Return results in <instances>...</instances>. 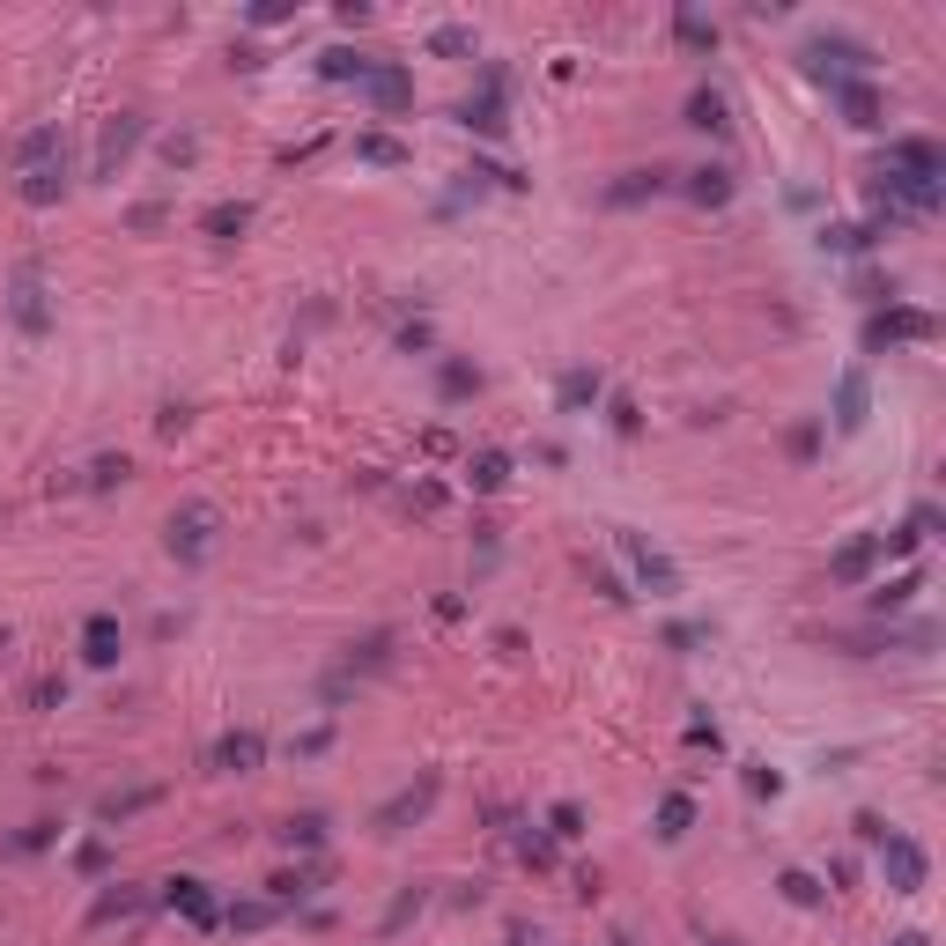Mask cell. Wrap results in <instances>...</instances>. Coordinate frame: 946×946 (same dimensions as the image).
<instances>
[{
	"mask_svg": "<svg viewBox=\"0 0 946 946\" xmlns=\"http://www.w3.org/2000/svg\"><path fill=\"white\" fill-rule=\"evenodd\" d=\"M562 414H584V407H592L599 400V370H562Z\"/></svg>",
	"mask_w": 946,
	"mask_h": 946,
	"instance_id": "22",
	"label": "cell"
},
{
	"mask_svg": "<svg viewBox=\"0 0 946 946\" xmlns=\"http://www.w3.org/2000/svg\"><path fill=\"white\" fill-rule=\"evenodd\" d=\"M459 126H466V134H481V141H503V82H496V74H488V89H481V97H466L459 104Z\"/></svg>",
	"mask_w": 946,
	"mask_h": 946,
	"instance_id": "9",
	"label": "cell"
},
{
	"mask_svg": "<svg viewBox=\"0 0 946 946\" xmlns=\"http://www.w3.org/2000/svg\"><path fill=\"white\" fill-rule=\"evenodd\" d=\"M193 156H200L193 134H170V141H163V163H193Z\"/></svg>",
	"mask_w": 946,
	"mask_h": 946,
	"instance_id": "40",
	"label": "cell"
},
{
	"mask_svg": "<svg viewBox=\"0 0 946 946\" xmlns=\"http://www.w3.org/2000/svg\"><path fill=\"white\" fill-rule=\"evenodd\" d=\"M281 843H296V850H318V843H326V813H304V821H289V828H281Z\"/></svg>",
	"mask_w": 946,
	"mask_h": 946,
	"instance_id": "30",
	"label": "cell"
},
{
	"mask_svg": "<svg viewBox=\"0 0 946 946\" xmlns=\"http://www.w3.org/2000/svg\"><path fill=\"white\" fill-rule=\"evenodd\" d=\"M259 762H267V732L244 725V732H222V740H215V769H237V777H252Z\"/></svg>",
	"mask_w": 946,
	"mask_h": 946,
	"instance_id": "12",
	"label": "cell"
},
{
	"mask_svg": "<svg viewBox=\"0 0 946 946\" xmlns=\"http://www.w3.org/2000/svg\"><path fill=\"white\" fill-rule=\"evenodd\" d=\"M887 170H902V178H932V185H946V148L939 141H895L887 148Z\"/></svg>",
	"mask_w": 946,
	"mask_h": 946,
	"instance_id": "8",
	"label": "cell"
},
{
	"mask_svg": "<svg viewBox=\"0 0 946 946\" xmlns=\"http://www.w3.org/2000/svg\"><path fill=\"white\" fill-rule=\"evenodd\" d=\"M806 67L828 74V82H850V67H873V52L858 37H806Z\"/></svg>",
	"mask_w": 946,
	"mask_h": 946,
	"instance_id": "6",
	"label": "cell"
},
{
	"mask_svg": "<svg viewBox=\"0 0 946 946\" xmlns=\"http://www.w3.org/2000/svg\"><path fill=\"white\" fill-rule=\"evenodd\" d=\"M688 821H695V806H688V799L673 791V799L658 806V836H688Z\"/></svg>",
	"mask_w": 946,
	"mask_h": 946,
	"instance_id": "33",
	"label": "cell"
},
{
	"mask_svg": "<svg viewBox=\"0 0 946 946\" xmlns=\"http://www.w3.org/2000/svg\"><path fill=\"white\" fill-rule=\"evenodd\" d=\"M274 910H267V902H244V910H230V924H237V932H259V924H267Z\"/></svg>",
	"mask_w": 946,
	"mask_h": 946,
	"instance_id": "39",
	"label": "cell"
},
{
	"mask_svg": "<svg viewBox=\"0 0 946 946\" xmlns=\"http://www.w3.org/2000/svg\"><path fill=\"white\" fill-rule=\"evenodd\" d=\"M244 222H252V207H244V200H222V207H207V215H200V230L215 237V244H237Z\"/></svg>",
	"mask_w": 946,
	"mask_h": 946,
	"instance_id": "17",
	"label": "cell"
},
{
	"mask_svg": "<svg viewBox=\"0 0 946 946\" xmlns=\"http://www.w3.org/2000/svg\"><path fill=\"white\" fill-rule=\"evenodd\" d=\"M621 555H629V570H636V584H643L651 599H673V592H680V570H673V562L658 555L643 533H621Z\"/></svg>",
	"mask_w": 946,
	"mask_h": 946,
	"instance_id": "4",
	"label": "cell"
},
{
	"mask_svg": "<svg viewBox=\"0 0 946 946\" xmlns=\"http://www.w3.org/2000/svg\"><path fill=\"white\" fill-rule=\"evenodd\" d=\"M777 887H784V902H799V910H813V902H821V880H813V873H799V865H791V873H784Z\"/></svg>",
	"mask_w": 946,
	"mask_h": 946,
	"instance_id": "32",
	"label": "cell"
},
{
	"mask_svg": "<svg viewBox=\"0 0 946 946\" xmlns=\"http://www.w3.org/2000/svg\"><path fill=\"white\" fill-rule=\"evenodd\" d=\"M836 89V104H843V119L858 126V134H873V126L887 119V104H880V89L873 82H828Z\"/></svg>",
	"mask_w": 946,
	"mask_h": 946,
	"instance_id": "13",
	"label": "cell"
},
{
	"mask_svg": "<svg viewBox=\"0 0 946 946\" xmlns=\"http://www.w3.org/2000/svg\"><path fill=\"white\" fill-rule=\"evenodd\" d=\"M60 156H67L60 126H37V134L15 141V170H23V178H30V170H45V163H60Z\"/></svg>",
	"mask_w": 946,
	"mask_h": 946,
	"instance_id": "16",
	"label": "cell"
},
{
	"mask_svg": "<svg viewBox=\"0 0 946 946\" xmlns=\"http://www.w3.org/2000/svg\"><path fill=\"white\" fill-rule=\"evenodd\" d=\"M74 865H82V873H104V865H111V843H104V836H89L82 850H74Z\"/></svg>",
	"mask_w": 946,
	"mask_h": 946,
	"instance_id": "36",
	"label": "cell"
},
{
	"mask_svg": "<svg viewBox=\"0 0 946 946\" xmlns=\"http://www.w3.org/2000/svg\"><path fill=\"white\" fill-rule=\"evenodd\" d=\"M850 828H858V843H880V836H887V821H880V813H858Z\"/></svg>",
	"mask_w": 946,
	"mask_h": 946,
	"instance_id": "43",
	"label": "cell"
},
{
	"mask_svg": "<svg viewBox=\"0 0 946 946\" xmlns=\"http://www.w3.org/2000/svg\"><path fill=\"white\" fill-rule=\"evenodd\" d=\"M836 429H865V377L858 370L836 385Z\"/></svg>",
	"mask_w": 946,
	"mask_h": 946,
	"instance_id": "23",
	"label": "cell"
},
{
	"mask_svg": "<svg viewBox=\"0 0 946 946\" xmlns=\"http://www.w3.org/2000/svg\"><path fill=\"white\" fill-rule=\"evenodd\" d=\"M688 200H695V207H725V200H732V170H725V163H703V170L688 178Z\"/></svg>",
	"mask_w": 946,
	"mask_h": 946,
	"instance_id": "18",
	"label": "cell"
},
{
	"mask_svg": "<svg viewBox=\"0 0 946 946\" xmlns=\"http://www.w3.org/2000/svg\"><path fill=\"white\" fill-rule=\"evenodd\" d=\"M60 193H67V156H60V163H45V170H30V178H23V200H30V207H52Z\"/></svg>",
	"mask_w": 946,
	"mask_h": 946,
	"instance_id": "20",
	"label": "cell"
},
{
	"mask_svg": "<svg viewBox=\"0 0 946 946\" xmlns=\"http://www.w3.org/2000/svg\"><path fill=\"white\" fill-rule=\"evenodd\" d=\"M355 89H363L377 111H407V104H414V74H407V67H370Z\"/></svg>",
	"mask_w": 946,
	"mask_h": 946,
	"instance_id": "11",
	"label": "cell"
},
{
	"mask_svg": "<svg viewBox=\"0 0 946 946\" xmlns=\"http://www.w3.org/2000/svg\"><path fill=\"white\" fill-rule=\"evenodd\" d=\"M917 584H924L917 570H902L895 584H880V592H873V614H902V607H910V599H917Z\"/></svg>",
	"mask_w": 946,
	"mask_h": 946,
	"instance_id": "27",
	"label": "cell"
},
{
	"mask_svg": "<svg viewBox=\"0 0 946 946\" xmlns=\"http://www.w3.org/2000/svg\"><path fill=\"white\" fill-rule=\"evenodd\" d=\"M355 156H363V163H407V148L385 141V134H363V141H355Z\"/></svg>",
	"mask_w": 946,
	"mask_h": 946,
	"instance_id": "35",
	"label": "cell"
},
{
	"mask_svg": "<svg viewBox=\"0 0 946 946\" xmlns=\"http://www.w3.org/2000/svg\"><path fill=\"white\" fill-rule=\"evenodd\" d=\"M547 836H562V843H577V836H584V806H570V799H562L555 813H547Z\"/></svg>",
	"mask_w": 946,
	"mask_h": 946,
	"instance_id": "34",
	"label": "cell"
},
{
	"mask_svg": "<svg viewBox=\"0 0 946 946\" xmlns=\"http://www.w3.org/2000/svg\"><path fill=\"white\" fill-rule=\"evenodd\" d=\"M8 318H15V333H30V340H45V333H52V304H45V274H37V259H23V267H15Z\"/></svg>",
	"mask_w": 946,
	"mask_h": 946,
	"instance_id": "2",
	"label": "cell"
},
{
	"mask_svg": "<svg viewBox=\"0 0 946 946\" xmlns=\"http://www.w3.org/2000/svg\"><path fill=\"white\" fill-rule=\"evenodd\" d=\"M429 52H437V60H473V30H466V23L429 30Z\"/></svg>",
	"mask_w": 946,
	"mask_h": 946,
	"instance_id": "29",
	"label": "cell"
},
{
	"mask_svg": "<svg viewBox=\"0 0 946 946\" xmlns=\"http://www.w3.org/2000/svg\"><path fill=\"white\" fill-rule=\"evenodd\" d=\"M688 126H703V134H732L725 97H717V89H695V97H688Z\"/></svg>",
	"mask_w": 946,
	"mask_h": 946,
	"instance_id": "21",
	"label": "cell"
},
{
	"mask_svg": "<svg viewBox=\"0 0 946 946\" xmlns=\"http://www.w3.org/2000/svg\"><path fill=\"white\" fill-rule=\"evenodd\" d=\"M207 547H215V510L185 503L178 518H170V555H178V562H207Z\"/></svg>",
	"mask_w": 946,
	"mask_h": 946,
	"instance_id": "7",
	"label": "cell"
},
{
	"mask_svg": "<svg viewBox=\"0 0 946 946\" xmlns=\"http://www.w3.org/2000/svg\"><path fill=\"white\" fill-rule=\"evenodd\" d=\"M895 946H932V939H924V932H902V939H895Z\"/></svg>",
	"mask_w": 946,
	"mask_h": 946,
	"instance_id": "45",
	"label": "cell"
},
{
	"mask_svg": "<svg viewBox=\"0 0 946 946\" xmlns=\"http://www.w3.org/2000/svg\"><path fill=\"white\" fill-rule=\"evenodd\" d=\"M30 703H37V710H52V703H67V680H37V688H30Z\"/></svg>",
	"mask_w": 946,
	"mask_h": 946,
	"instance_id": "42",
	"label": "cell"
},
{
	"mask_svg": "<svg viewBox=\"0 0 946 946\" xmlns=\"http://www.w3.org/2000/svg\"><path fill=\"white\" fill-rule=\"evenodd\" d=\"M119 651H126L119 614H89L82 621V658H89V666H119Z\"/></svg>",
	"mask_w": 946,
	"mask_h": 946,
	"instance_id": "14",
	"label": "cell"
},
{
	"mask_svg": "<svg viewBox=\"0 0 946 946\" xmlns=\"http://www.w3.org/2000/svg\"><path fill=\"white\" fill-rule=\"evenodd\" d=\"M170 910H178V917H193L200 924V932H207V924H222V910H215V895H207V880H170Z\"/></svg>",
	"mask_w": 946,
	"mask_h": 946,
	"instance_id": "15",
	"label": "cell"
},
{
	"mask_svg": "<svg viewBox=\"0 0 946 946\" xmlns=\"http://www.w3.org/2000/svg\"><path fill=\"white\" fill-rule=\"evenodd\" d=\"M873 850H880V880H887V895H924V880H932V858H924V850L902 836V828H887Z\"/></svg>",
	"mask_w": 946,
	"mask_h": 946,
	"instance_id": "1",
	"label": "cell"
},
{
	"mask_svg": "<svg viewBox=\"0 0 946 946\" xmlns=\"http://www.w3.org/2000/svg\"><path fill=\"white\" fill-rule=\"evenodd\" d=\"M111 481H126V459H97L89 466V488H111Z\"/></svg>",
	"mask_w": 946,
	"mask_h": 946,
	"instance_id": "41",
	"label": "cell"
},
{
	"mask_svg": "<svg viewBox=\"0 0 946 946\" xmlns=\"http://www.w3.org/2000/svg\"><path fill=\"white\" fill-rule=\"evenodd\" d=\"M917 540H924V533H917V525H895V533H887V540H880V555H917Z\"/></svg>",
	"mask_w": 946,
	"mask_h": 946,
	"instance_id": "37",
	"label": "cell"
},
{
	"mask_svg": "<svg viewBox=\"0 0 946 946\" xmlns=\"http://www.w3.org/2000/svg\"><path fill=\"white\" fill-rule=\"evenodd\" d=\"M437 392L459 407V400H473V392H481V370H473V363H444V370H437Z\"/></svg>",
	"mask_w": 946,
	"mask_h": 946,
	"instance_id": "24",
	"label": "cell"
},
{
	"mask_svg": "<svg viewBox=\"0 0 946 946\" xmlns=\"http://www.w3.org/2000/svg\"><path fill=\"white\" fill-rule=\"evenodd\" d=\"M666 178H673V170H629V178H621L607 200H614V207H629V200H643V193H666Z\"/></svg>",
	"mask_w": 946,
	"mask_h": 946,
	"instance_id": "25",
	"label": "cell"
},
{
	"mask_svg": "<svg viewBox=\"0 0 946 946\" xmlns=\"http://www.w3.org/2000/svg\"><path fill=\"white\" fill-rule=\"evenodd\" d=\"M939 333V318L932 311H902V304H887L865 318V348H895V340H932Z\"/></svg>",
	"mask_w": 946,
	"mask_h": 946,
	"instance_id": "3",
	"label": "cell"
},
{
	"mask_svg": "<svg viewBox=\"0 0 946 946\" xmlns=\"http://www.w3.org/2000/svg\"><path fill=\"white\" fill-rule=\"evenodd\" d=\"M673 30H680V45H695V52H717V23H703V15H673Z\"/></svg>",
	"mask_w": 946,
	"mask_h": 946,
	"instance_id": "31",
	"label": "cell"
},
{
	"mask_svg": "<svg viewBox=\"0 0 946 946\" xmlns=\"http://www.w3.org/2000/svg\"><path fill=\"white\" fill-rule=\"evenodd\" d=\"M607 414H614V429H621V437H636V429H643V422H636V407H629V400H614Z\"/></svg>",
	"mask_w": 946,
	"mask_h": 946,
	"instance_id": "44",
	"label": "cell"
},
{
	"mask_svg": "<svg viewBox=\"0 0 946 946\" xmlns=\"http://www.w3.org/2000/svg\"><path fill=\"white\" fill-rule=\"evenodd\" d=\"M141 148V119L134 111H119V119H104V141H97V178H111L126 156Z\"/></svg>",
	"mask_w": 946,
	"mask_h": 946,
	"instance_id": "10",
	"label": "cell"
},
{
	"mask_svg": "<svg viewBox=\"0 0 946 946\" xmlns=\"http://www.w3.org/2000/svg\"><path fill=\"white\" fill-rule=\"evenodd\" d=\"M437 791H444V777H437V769H429V777H422V784H407V791H392V799H385V806H377V836H400V828H407V821H422V813H429V806H437Z\"/></svg>",
	"mask_w": 946,
	"mask_h": 946,
	"instance_id": "5",
	"label": "cell"
},
{
	"mask_svg": "<svg viewBox=\"0 0 946 946\" xmlns=\"http://www.w3.org/2000/svg\"><path fill=\"white\" fill-rule=\"evenodd\" d=\"M348 666H363V673H377V666H392V629H370L363 643L348 651Z\"/></svg>",
	"mask_w": 946,
	"mask_h": 946,
	"instance_id": "28",
	"label": "cell"
},
{
	"mask_svg": "<svg viewBox=\"0 0 946 946\" xmlns=\"http://www.w3.org/2000/svg\"><path fill=\"white\" fill-rule=\"evenodd\" d=\"M873 562H880V540H850L843 555L828 562V577H836V584H858L865 570H873Z\"/></svg>",
	"mask_w": 946,
	"mask_h": 946,
	"instance_id": "19",
	"label": "cell"
},
{
	"mask_svg": "<svg viewBox=\"0 0 946 946\" xmlns=\"http://www.w3.org/2000/svg\"><path fill=\"white\" fill-rule=\"evenodd\" d=\"M466 481H473V488H481V496H496V488L510 481V459H503V451H481V459H473V466H466Z\"/></svg>",
	"mask_w": 946,
	"mask_h": 946,
	"instance_id": "26",
	"label": "cell"
},
{
	"mask_svg": "<svg viewBox=\"0 0 946 946\" xmlns=\"http://www.w3.org/2000/svg\"><path fill=\"white\" fill-rule=\"evenodd\" d=\"M747 791H754V799H777L784 777H777V769H747Z\"/></svg>",
	"mask_w": 946,
	"mask_h": 946,
	"instance_id": "38",
	"label": "cell"
}]
</instances>
